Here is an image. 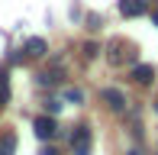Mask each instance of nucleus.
I'll return each mask as SVG.
<instances>
[{"label": "nucleus", "mask_w": 158, "mask_h": 155, "mask_svg": "<svg viewBox=\"0 0 158 155\" xmlns=\"http://www.w3.org/2000/svg\"><path fill=\"white\" fill-rule=\"evenodd\" d=\"M71 149H74V155H90V129L87 126H74V132H71Z\"/></svg>", "instance_id": "f257e3e1"}, {"label": "nucleus", "mask_w": 158, "mask_h": 155, "mask_svg": "<svg viewBox=\"0 0 158 155\" xmlns=\"http://www.w3.org/2000/svg\"><path fill=\"white\" fill-rule=\"evenodd\" d=\"M32 132H35L39 139H52L55 132H58V123H55L52 116H35V119H32Z\"/></svg>", "instance_id": "f03ea898"}, {"label": "nucleus", "mask_w": 158, "mask_h": 155, "mask_svg": "<svg viewBox=\"0 0 158 155\" xmlns=\"http://www.w3.org/2000/svg\"><path fill=\"white\" fill-rule=\"evenodd\" d=\"M100 97H103V103H106V107L113 110V113H123V110H126V97L119 94L116 87H106V90H103Z\"/></svg>", "instance_id": "7ed1b4c3"}, {"label": "nucleus", "mask_w": 158, "mask_h": 155, "mask_svg": "<svg viewBox=\"0 0 158 155\" xmlns=\"http://www.w3.org/2000/svg\"><path fill=\"white\" fill-rule=\"evenodd\" d=\"M145 10H148V3H145V0H119V13H123L126 19H132V16H142Z\"/></svg>", "instance_id": "20e7f679"}, {"label": "nucleus", "mask_w": 158, "mask_h": 155, "mask_svg": "<svg viewBox=\"0 0 158 155\" xmlns=\"http://www.w3.org/2000/svg\"><path fill=\"white\" fill-rule=\"evenodd\" d=\"M45 39H39V36H35V39H29V42H26V48H23V52L26 55H29V58H42V55H45Z\"/></svg>", "instance_id": "39448f33"}, {"label": "nucleus", "mask_w": 158, "mask_h": 155, "mask_svg": "<svg viewBox=\"0 0 158 155\" xmlns=\"http://www.w3.org/2000/svg\"><path fill=\"white\" fill-rule=\"evenodd\" d=\"M152 78H155V68H152V65H135V68H132V81L152 84Z\"/></svg>", "instance_id": "423d86ee"}, {"label": "nucleus", "mask_w": 158, "mask_h": 155, "mask_svg": "<svg viewBox=\"0 0 158 155\" xmlns=\"http://www.w3.org/2000/svg\"><path fill=\"white\" fill-rule=\"evenodd\" d=\"M16 152V136L13 132H3L0 136V155H13Z\"/></svg>", "instance_id": "0eeeda50"}, {"label": "nucleus", "mask_w": 158, "mask_h": 155, "mask_svg": "<svg viewBox=\"0 0 158 155\" xmlns=\"http://www.w3.org/2000/svg\"><path fill=\"white\" fill-rule=\"evenodd\" d=\"M10 100V78H6V68H0V103Z\"/></svg>", "instance_id": "6e6552de"}, {"label": "nucleus", "mask_w": 158, "mask_h": 155, "mask_svg": "<svg viewBox=\"0 0 158 155\" xmlns=\"http://www.w3.org/2000/svg\"><path fill=\"white\" fill-rule=\"evenodd\" d=\"M68 100H71V103H81V100H84V94H81V90H74V87H71V90H68Z\"/></svg>", "instance_id": "1a4fd4ad"}, {"label": "nucleus", "mask_w": 158, "mask_h": 155, "mask_svg": "<svg viewBox=\"0 0 158 155\" xmlns=\"http://www.w3.org/2000/svg\"><path fill=\"white\" fill-rule=\"evenodd\" d=\"M94 55H97V45H94V42H87V45H84V58H94Z\"/></svg>", "instance_id": "9d476101"}, {"label": "nucleus", "mask_w": 158, "mask_h": 155, "mask_svg": "<svg viewBox=\"0 0 158 155\" xmlns=\"http://www.w3.org/2000/svg\"><path fill=\"white\" fill-rule=\"evenodd\" d=\"M45 107H48V113H58V110H61V100H48Z\"/></svg>", "instance_id": "9b49d317"}, {"label": "nucleus", "mask_w": 158, "mask_h": 155, "mask_svg": "<svg viewBox=\"0 0 158 155\" xmlns=\"http://www.w3.org/2000/svg\"><path fill=\"white\" fill-rule=\"evenodd\" d=\"M42 155H61L58 149H52V145H48V149H42Z\"/></svg>", "instance_id": "f8f14e48"}, {"label": "nucleus", "mask_w": 158, "mask_h": 155, "mask_svg": "<svg viewBox=\"0 0 158 155\" xmlns=\"http://www.w3.org/2000/svg\"><path fill=\"white\" fill-rule=\"evenodd\" d=\"M152 23H155V26H158V10H155V13H152Z\"/></svg>", "instance_id": "ddd939ff"}, {"label": "nucleus", "mask_w": 158, "mask_h": 155, "mask_svg": "<svg viewBox=\"0 0 158 155\" xmlns=\"http://www.w3.org/2000/svg\"><path fill=\"white\" fill-rule=\"evenodd\" d=\"M129 155H139V152H129Z\"/></svg>", "instance_id": "4468645a"}, {"label": "nucleus", "mask_w": 158, "mask_h": 155, "mask_svg": "<svg viewBox=\"0 0 158 155\" xmlns=\"http://www.w3.org/2000/svg\"><path fill=\"white\" fill-rule=\"evenodd\" d=\"M155 110H158V103H155Z\"/></svg>", "instance_id": "2eb2a0df"}]
</instances>
